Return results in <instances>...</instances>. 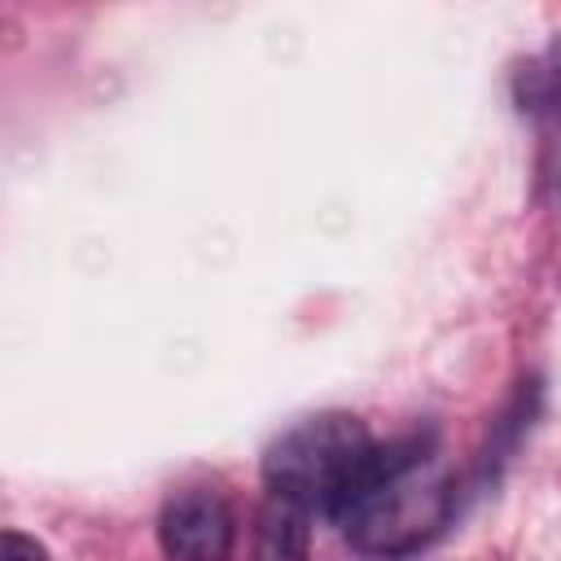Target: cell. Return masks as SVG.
I'll list each match as a JSON object with an SVG mask.
<instances>
[{"label":"cell","mask_w":561,"mask_h":561,"mask_svg":"<svg viewBox=\"0 0 561 561\" xmlns=\"http://www.w3.org/2000/svg\"><path fill=\"white\" fill-rule=\"evenodd\" d=\"M456 508V491L443 473L425 465L408 469L403 478L386 482L381 491L364 495L359 504H351L337 522L351 539V548H359L364 557H408L421 552L430 539L443 535V526L451 522Z\"/></svg>","instance_id":"1"},{"label":"cell","mask_w":561,"mask_h":561,"mask_svg":"<svg viewBox=\"0 0 561 561\" xmlns=\"http://www.w3.org/2000/svg\"><path fill=\"white\" fill-rule=\"evenodd\" d=\"M373 447L368 430L351 412H320L298 425H289L272 447L263 451V478L267 491H280L307 508H329L355 460Z\"/></svg>","instance_id":"2"},{"label":"cell","mask_w":561,"mask_h":561,"mask_svg":"<svg viewBox=\"0 0 561 561\" xmlns=\"http://www.w3.org/2000/svg\"><path fill=\"white\" fill-rule=\"evenodd\" d=\"M237 539L232 508L210 486L175 491L158 517V543L167 561H228Z\"/></svg>","instance_id":"3"},{"label":"cell","mask_w":561,"mask_h":561,"mask_svg":"<svg viewBox=\"0 0 561 561\" xmlns=\"http://www.w3.org/2000/svg\"><path fill=\"white\" fill-rule=\"evenodd\" d=\"M311 557V508L267 491L254 517V561H307Z\"/></svg>","instance_id":"4"},{"label":"cell","mask_w":561,"mask_h":561,"mask_svg":"<svg viewBox=\"0 0 561 561\" xmlns=\"http://www.w3.org/2000/svg\"><path fill=\"white\" fill-rule=\"evenodd\" d=\"M0 561H48V552H44V543H35V539L22 535V530H4V539H0Z\"/></svg>","instance_id":"5"}]
</instances>
